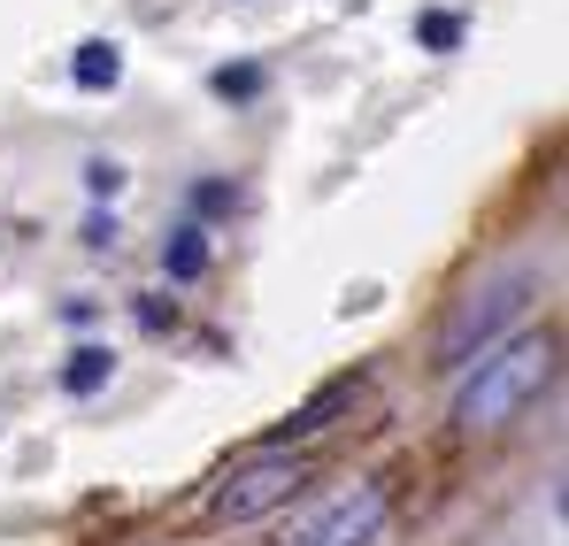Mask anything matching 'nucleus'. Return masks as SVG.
<instances>
[{
    "label": "nucleus",
    "instance_id": "1",
    "mask_svg": "<svg viewBox=\"0 0 569 546\" xmlns=\"http://www.w3.org/2000/svg\"><path fill=\"white\" fill-rule=\"evenodd\" d=\"M547 377H555V339L539 331V339H508L500 355H485L477 377L455 393V424L462 431H500V424H516L539 393H547Z\"/></svg>",
    "mask_w": 569,
    "mask_h": 546
},
{
    "label": "nucleus",
    "instance_id": "2",
    "mask_svg": "<svg viewBox=\"0 0 569 546\" xmlns=\"http://www.w3.org/2000/svg\"><path fill=\"white\" fill-rule=\"evenodd\" d=\"M531 292H539L531 270H500V277H485V285H470V292L447 308V324H439V369L477 363V355L500 339V324H516V316L531 308Z\"/></svg>",
    "mask_w": 569,
    "mask_h": 546
},
{
    "label": "nucleus",
    "instance_id": "3",
    "mask_svg": "<svg viewBox=\"0 0 569 546\" xmlns=\"http://www.w3.org/2000/svg\"><path fill=\"white\" fill-rule=\"evenodd\" d=\"M300 485H308V469H300V455H278V447H262V455L247 461V469H231V477L216 485V516H223V524L270 516V508H284V500H292Z\"/></svg>",
    "mask_w": 569,
    "mask_h": 546
},
{
    "label": "nucleus",
    "instance_id": "4",
    "mask_svg": "<svg viewBox=\"0 0 569 546\" xmlns=\"http://www.w3.org/2000/svg\"><path fill=\"white\" fill-rule=\"evenodd\" d=\"M378 524H385V485H378V477H362V485H347L331 508H316L284 546H370V539H378Z\"/></svg>",
    "mask_w": 569,
    "mask_h": 546
},
{
    "label": "nucleus",
    "instance_id": "5",
    "mask_svg": "<svg viewBox=\"0 0 569 546\" xmlns=\"http://www.w3.org/2000/svg\"><path fill=\"white\" fill-rule=\"evenodd\" d=\"M347 400H355V385H323V393H316L308 408H292V416H284V424H278V431H270V439H262V447H278V455H284L292 439H316V431H331Z\"/></svg>",
    "mask_w": 569,
    "mask_h": 546
},
{
    "label": "nucleus",
    "instance_id": "6",
    "mask_svg": "<svg viewBox=\"0 0 569 546\" xmlns=\"http://www.w3.org/2000/svg\"><path fill=\"white\" fill-rule=\"evenodd\" d=\"M70 78H78L86 92H108L116 78H123V54H116L108 39H86V47H78V62H70Z\"/></svg>",
    "mask_w": 569,
    "mask_h": 546
},
{
    "label": "nucleus",
    "instance_id": "7",
    "mask_svg": "<svg viewBox=\"0 0 569 546\" xmlns=\"http://www.w3.org/2000/svg\"><path fill=\"white\" fill-rule=\"evenodd\" d=\"M108 377H116V355H108V347H78V355L62 363V393H100Z\"/></svg>",
    "mask_w": 569,
    "mask_h": 546
},
{
    "label": "nucleus",
    "instance_id": "8",
    "mask_svg": "<svg viewBox=\"0 0 569 546\" xmlns=\"http://www.w3.org/2000/svg\"><path fill=\"white\" fill-rule=\"evenodd\" d=\"M162 262H170V277H200V270H208V239H200V224H186V231L162 247Z\"/></svg>",
    "mask_w": 569,
    "mask_h": 546
},
{
    "label": "nucleus",
    "instance_id": "9",
    "mask_svg": "<svg viewBox=\"0 0 569 546\" xmlns=\"http://www.w3.org/2000/svg\"><path fill=\"white\" fill-rule=\"evenodd\" d=\"M416 39H423L431 54H447V47H462V16H447V8H431V16L416 23Z\"/></svg>",
    "mask_w": 569,
    "mask_h": 546
},
{
    "label": "nucleus",
    "instance_id": "10",
    "mask_svg": "<svg viewBox=\"0 0 569 546\" xmlns=\"http://www.w3.org/2000/svg\"><path fill=\"white\" fill-rule=\"evenodd\" d=\"M216 92H223V100H254V92H262V70H254V62H247V70H216Z\"/></svg>",
    "mask_w": 569,
    "mask_h": 546
},
{
    "label": "nucleus",
    "instance_id": "11",
    "mask_svg": "<svg viewBox=\"0 0 569 546\" xmlns=\"http://www.w3.org/2000/svg\"><path fill=\"white\" fill-rule=\"evenodd\" d=\"M231 200H239V192H231V185H216V178L200 185V208H208V216H216V208H231Z\"/></svg>",
    "mask_w": 569,
    "mask_h": 546
},
{
    "label": "nucleus",
    "instance_id": "12",
    "mask_svg": "<svg viewBox=\"0 0 569 546\" xmlns=\"http://www.w3.org/2000/svg\"><path fill=\"white\" fill-rule=\"evenodd\" d=\"M86 185H93V192H116V185H123V170H116V162H93V170H86Z\"/></svg>",
    "mask_w": 569,
    "mask_h": 546
}]
</instances>
